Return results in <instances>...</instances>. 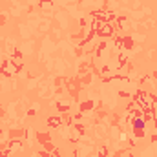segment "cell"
Listing matches in <instances>:
<instances>
[{
    "label": "cell",
    "mask_w": 157,
    "mask_h": 157,
    "mask_svg": "<svg viewBox=\"0 0 157 157\" xmlns=\"http://www.w3.org/2000/svg\"><path fill=\"white\" fill-rule=\"evenodd\" d=\"M15 71H17V64H13V62H6V66H4V73L13 75Z\"/></svg>",
    "instance_id": "1"
},
{
    "label": "cell",
    "mask_w": 157,
    "mask_h": 157,
    "mask_svg": "<svg viewBox=\"0 0 157 157\" xmlns=\"http://www.w3.org/2000/svg\"><path fill=\"white\" fill-rule=\"evenodd\" d=\"M49 124H51V126H59V124H60V119H57V117L49 119Z\"/></svg>",
    "instance_id": "2"
}]
</instances>
